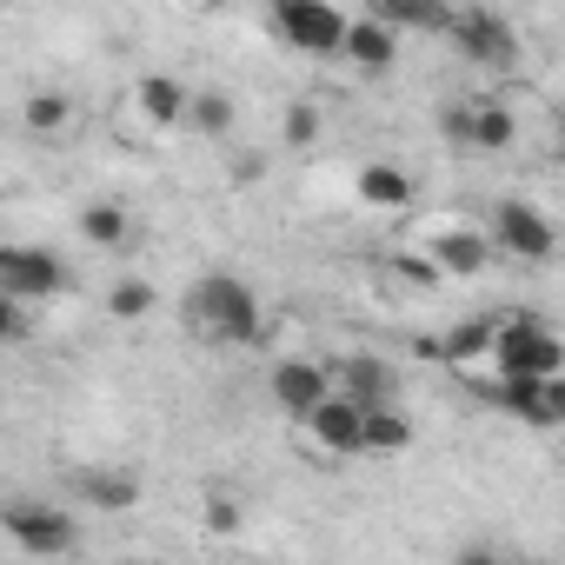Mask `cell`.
Segmentation results:
<instances>
[{
    "instance_id": "3",
    "label": "cell",
    "mask_w": 565,
    "mask_h": 565,
    "mask_svg": "<svg viewBox=\"0 0 565 565\" xmlns=\"http://www.w3.org/2000/svg\"><path fill=\"white\" fill-rule=\"evenodd\" d=\"M0 539L28 558H67L81 545V519L54 499H8L0 505Z\"/></svg>"
},
{
    "instance_id": "16",
    "label": "cell",
    "mask_w": 565,
    "mask_h": 565,
    "mask_svg": "<svg viewBox=\"0 0 565 565\" xmlns=\"http://www.w3.org/2000/svg\"><path fill=\"white\" fill-rule=\"evenodd\" d=\"M340 61H353L360 74H386L399 61V34H386L373 14H347V41H340Z\"/></svg>"
},
{
    "instance_id": "13",
    "label": "cell",
    "mask_w": 565,
    "mask_h": 565,
    "mask_svg": "<svg viewBox=\"0 0 565 565\" xmlns=\"http://www.w3.org/2000/svg\"><path fill=\"white\" fill-rule=\"evenodd\" d=\"M519 140V114L505 100H459V147L472 153H505Z\"/></svg>"
},
{
    "instance_id": "6",
    "label": "cell",
    "mask_w": 565,
    "mask_h": 565,
    "mask_svg": "<svg viewBox=\"0 0 565 565\" xmlns=\"http://www.w3.org/2000/svg\"><path fill=\"white\" fill-rule=\"evenodd\" d=\"M479 233H486L492 253H505V259H552V253H558V233H552V220H545L532 200H499Z\"/></svg>"
},
{
    "instance_id": "18",
    "label": "cell",
    "mask_w": 565,
    "mask_h": 565,
    "mask_svg": "<svg viewBox=\"0 0 565 565\" xmlns=\"http://www.w3.org/2000/svg\"><path fill=\"white\" fill-rule=\"evenodd\" d=\"M134 107H140L147 127H180V114H186V81H173V74H140Z\"/></svg>"
},
{
    "instance_id": "14",
    "label": "cell",
    "mask_w": 565,
    "mask_h": 565,
    "mask_svg": "<svg viewBox=\"0 0 565 565\" xmlns=\"http://www.w3.org/2000/svg\"><path fill=\"white\" fill-rule=\"evenodd\" d=\"M492 399H499L505 413H519L525 426H539V433L565 419V380H499Z\"/></svg>"
},
{
    "instance_id": "22",
    "label": "cell",
    "mask_w": 565,
    "mask_h": 565,
    "mask_svg": "<svg viewBox=\"0 0 565 565\" xmlns=\"http://www.w3.org/2000/svg\"><path fill=\"white\" fill-rule=\"evenodd\" d=\"M360 439H366V452H406V446H413V413L380 406V413H366Z\"/></svg>"
},
{
    "instance_id": "4",
    "label": "cell",
    "mask_w": 565,
    "mask_h": 565,
    "mask_svg": "<svg viewBox=\"0 0 565 565\" xmlns=\"http://www.w3.org/2000/svg\"><path fill=\"white\" fill-rule=\"evenodd\" d=\"M67 294V259L54 246H28V239H8L0 246V300H14L21 313Z\"/></svg>"
},
{
    "instance_id": "7",
    "label": "cell",
    "mask_w": 565,
    "mask_h": 565,
    "mask_svg": "<svg viewBox=\"0 0 565 565\" xmlns=\"http://www.w3.org/2000/svg\"><path fill=\"white\" fill-rule=\"evenodd\" d=\"M446 34H452V47H459L466 61H479V67H512V61H519V34H512L499 14H486V8L446 14Z\"/></svg>"
},
{
    "instance_id": "12",
    "label": "cell",
    "mask_w": 565,
    "mask_h": 565,
    "mask_svg": "<svg viewBox=\"0 0 565 565\" xmlns=\"http://www.w3.org/2000/svg\"><path fill=\"white\" fill-rule=\"evenodd\" d=\"M266 386H273V399H279V413H294V419H307L327 393H333V373L320 366V360H279L273 373H266Z\"/></svg>"
},
{
    "instance_id": "1",
    "label": "cell",
    "mask_w": 565,
    "mask_h": 565,
    "mask_svg": "<svg viewBox=\"0 0 565 565\" xmlns=\"http://www.w3.org/2000/svg\"><path fill=\"white\" fill-rule=\"evenodd\" d=\"M180 313H186V333L206 347H253L259 340V294L233 273H200L180 300Z\"/></svg>"
},
{
    "instance_id": "29",
    "label": "cell",
    "mask_w": 565,
    "mask_h": 565,
    "mask_svg": "<svg viewBox=\"0 0 565 565\" xmlns=\"http://www.w3.org/2000/svg\"><path fill=\"white\" fill-rule=\"evenodd\" d=\"M28 333V313L14 307V300H0V347H8V340H21Z\"/></svg>"
},
{
    "instance_id": "2",
    "label": "cell",
    "mask_w": 565,
    "mask_h": 565,
    "mask_svg": "<svg viewBox=\"0 0 565 565\" xmlns=\"http://www.w3.org/2000/svg\"><path fill=\"white\" fill-rule=\"evenodd\" d=\"M486 360L499 380H558L565 347L532 307H519V313H492V353Z\"/></svg>"
},
{
    "instance_id": "30",
    "label": "cell",
    "mask_w": 565,
    "mask_h": 565,
    "mask_svg": "<svg viewBox=\"0 0 565 565\" xmlns=\"http://www.w3.org/2000/svg\"><path fill=\"white\" fill-rule=\"evenodd\" d=\"M452 565H505V552H492V545H466Z\"/></svg>"
},
{
    "instance_id": "28",
    "label": "cell",
    "mask_w": 565,
    "mask_h": 565,
    "mask_svg": "<svg viewBox=\"0 0 565 565\" xmlns=\"http://www.w3.org/2000/svg\"><path fill=\"white\" fill-rule=\"evenodd\" d=\"M226 180H233V186H259V180H266V153H239V160L226 167Z\"/></svg>"
},
{
    "instance_id": "19",
    "label": "cell",
    "mask_w": 565,
    "mask_h": 565,
    "mask_svg": "<svg viewBox=\"0 0 565 565\" xmlns=\"http://www.w3.org/2000/svg\"><path fill=\"white\" fill-rule=\"evenodd\" d=\"M81 239H87V246H107V253L127 246V239H134L127 206H120V200H87V206H81Z\"/></svg>"
},
{
    "instance_id": "5",
    "label": "cell",
    "mask_w": 565,
    "mask_h": 565,
    "mask_svg": "<svg viewBox=\"0 0 565 565\" xmlns=\"http://www.w3.org/2000/svg\"><path fill=\"white\" fill-rule=\"evenodd\" d=\"M273 34L287 41L294 54H313V61H340V41H347V14L327 8V0H273Z\"/></svg>"
},
{
    "instance_id": "21",
    "label": "cell",
    "mask_w": 565,
    "mask_h": 565,
    "mask_svg": "<svg viewBox=\"0 0 565 565\" xmlns=\"http://www.w3.org/2000/svg\"><path fill=\"white\" fill-rule=\"evenodd\" d=\"M21 120H28V134H61V127H74V94H61V87H34L28 107H21Z\"/></svg>"
},
{
    "instance_id": "32",
    "label": "cell",
    "mask_w": 565,
    "mask_h": 565,
    "mask_svg": "<svg viewBox=\"0 0 565 565\" xmlns=\"http://www.w3.org/2000/svg\"><path fill=\"white\" fill-rule=\"evenodd\" d=\"M505 565H525V558H505Z\"/></svg>"
},
{
    "instance_id": "20",
    "label": "cell",
    "mask_w": 565,
    "mask_h": 565,
    "mask_svg": "<svg viewBox=\"0 0 565 565\" xmlns=\"http://www.w3.org/2000/svg\"><path fill=\"white\" fill-rule=\"evenodd\" d=\"M386 34H399V28H433V34H446V14L452 8H433V0H373L366 8Z\"/></svg>"
},
{
    "instance_id": "15",
    "label": "cell",
    "mask_w": 565,
    "mask_h": 565,
    "mask_svg": "<svg viewBox=\"0 0 565 565\" xmlns=\"http://www.w3.org/2000/svg\"><path fill=\"white\" fill-rule=\"evenodd\" d=\"M353 193H360V206H373V213H406V206L419 200V180H413L406 167H393V160H366V167L353 173Z\"/></svg>"
},
{
    "instance_id": "9",
    "label": "cell",
    "mask_w": 565,
    "mask_h": 565,
    "mask_svg": "<svg viewBox=\"0 0 565 565\" xmlns=\"http://www.w3.org/2000/svg\"><path fill=\"white\" fill-rule=\"evenodd\" d=\"M360 426H366V413L353 406V399H340V393H327L307 419H300V433L327 452V459H360L366 452V439H360Z\"/></svg>"
},
{
    "instance_id": "24",
    "label": "cell",
    "mask_w": 565,
    "mask_h": 565,
    "mask_svg": "<svg viewBox=\"0 0 565 565\" xmlns=\"http://www.w3.org/2000/svg\"><path fill=\"white\" fill-rule=\"evenodd\" d=\"M320 134H327V114L313 100H287V114H279V140L307 153V147H320Z\"/></svg>"
},
{
    "instance_id": "11",
    "label": "cell",
    "mask_w": 565,
    "mask_h": 565,
    "mask_svg": "<svg viewBox=\"0 0 565 565\" xmlns=\"http://www.w3.org/2000/svg\"><path fill=\"white\" fill-rule=\"evenodd\" d=\"M426 259H433V273H439V279H479L499 253H492V239H486L479 226H446V233H433Z\"/></svg>"
},
{
    "instance_id": "25",
    "label": "cell",
    "mask_w": 565,
    "mask_h": 565,
    "mask_svg": "<svg viewBox=\"0 0 565 565\" xmlns=\"http://www.w3.org/2000/svg\"><path fill=\"white\" fill-rule=\"evenodd\" d=\"M439 353H446L452 366H472V360H486V353H492V313H486V320H466V327H452Z\"/></svg>"
},
{
    "instance_id": "10",
    "label": "cell",
    "mask_w": 565,
    "mask_h": 565,
    "mask_svg": "<svg viewBox=\"0 0 565 565\" xmlns=\"http://www.w3.org/2000/svg\"><path fill=\"white\" fill-rule=\"evenodd\" d=\"M67 492L87 505V512H134L147 499V479L127 472V466H74L67 472Z\"/></svg>"
},
{
    "instance_id": "26",
    "label": "cell",
    "mask_w": 565,
    "mask_h": 565,
    "mask_svg": "<svg viewBox=\"0 0 565 565\" xmlns=\"http://www.w3.org/2000/svg\"><path fill=\"white\" fill-rule=\"evenodd\" d=\"M239 525H246V505H239L233 492L213 486V492H206V532H213V539H233Z\"/></svg>"
},
{
    "instance_id": "8",
    "label": "cell",
    "mask_w": 565,
    "mask_h": 565,
    "mask_svg": "<svg viewBox=\"0 0 565 565\" xmlns=\"http://www.w3.org/2000/svg\"><path fill=\"white\" fill-rule=\"evenodd\" d=\"M333 373V393L340 399H353L360 413H380V406H399V366L393 360H380V353H353V360H340V366H327Z\"/></svg>"
},
{
    "instance_id": "17",
    "label": "cell",
    "mask_w": 565,
    "mask_h": 565,
    "mask_svg": "<svg viewBox=\"0 0 565 565\" xmlns=\"http://www.w3.org/2000/svg\"><path fill=\"white\" fill-rule=\"evenodd\" d=\"M180 127L200 134V140H226V134L239 127V100H233L226 87H186V114H180Z\"/></svg>"
},
{
    "instance_id": "31",
    "label": "cell",
    "mask_w": 565,
    "mask_h": 565,
    "mask_svg": "<svg viewBox=\"0 0 565 565\" xmlns=\"http://www.w3.org/2000/svg\"><path fill=\"white\" fill-rule=\"evenodd\" d=\"M226 565H266V558H226Z\"/></svg>"
},
{
    "instance_id": "27",
    "label": "cell",
    "mask_w": 565,
    "mask_h": 565,
    "mask_svg": "<svg viewBox=\"0 0 565 565\" xmlns=\"http://www.w3.org/2000/svg\"><path fill=\"white\" fill-rule=\"evenodd\" d=\"M399 279H413V287H426V294L439 287V273H433V259H426V253H399Z\"/></svg>"
},
{
    "instance_id": "23",
    "label": "cell",
    "mask_w": 565,
    "mask_h": 565,
    "mask_svg": "<svg viewBox=\"0 0 565 565\" xmlns=\"http://www.w3.org/2000/svg\"><path fill=\"white\" fill-rule=\"evenodd\" d=\"M153 300H160V294L147 287V279H140V273H120V279H114V287H107V320H120V327H134V320H147V313H153Z\"/></svg>"
}]
</instances>
